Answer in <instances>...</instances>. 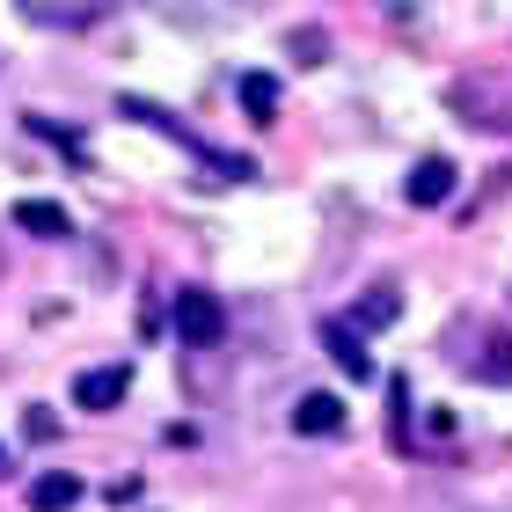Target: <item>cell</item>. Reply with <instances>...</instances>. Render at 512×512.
<instances>
[{"instance_id": "obj_1", "label": "cell", "mask_w": 512, "mask_h": 512, "mask_svg": "<svg viewBox=\"0 0 512 512\" xmlns=\"http://www.w3.org/2000/svg\"><path fill=\"white\" fill-rule=\"evenodd\" d=\"M176 337L191 344V352H213V344L227 337V308H220V293L183 286V293H176Z\"/></svg>"}, {"instance_id": "obj_2", "label": "cell", "mask_w": 512, "mask_h": 512, "mask_svg": "<svg viewBox=\"0 0 512 512\" xmlns=\"http://www.w3.org/2000/svg\"><path fill=\"white\" fill-rule=\"evenodd\" d=\"M454 176H461V169H454L447 154H425V161L403 176V198H410V205H447V198H454Z\"/></svg>"}, {"instance_id": "obj_3", "label": "cell", "mask_w": 512, "mask_h": 512, "mask_svg": "<svg viewBox=\"0 0 512 512\" xmlns=\"http://www.w3.org/2000/svg\"><path fill=\"white\" fill-rule=\"evenodd\" d=\"M132 388V366H88V374L74 381V403L81 410H118Z\"/></svg>"}, {"instance_id": "obj_4", "label": "cell", "mask_w": 512, "mask_h": 512, "mask_svg": "<svg viewBox=\"0 0 512 512\" xmlns=\"http://www.w3.org/2000/svg\"><path fill=\"white\" fill-rule=\"evenodd\" d=\"M322 344H330V359L344 366V374H352V381H374V352H366V337L352 330V322H322Z\"/></svg>"}, {"instance_id": "obj_5", "label": "cell", "mask_w": 512, "mask_h": 512, "mask_svg": "<svg viewBox=\"0 0 512 512\" xmlns=\"http://www.w3.org/2000/svg\"><path fill=\"white\" fill-rule=\"evenodd\" d=\"M15 227H22V235H37V242H66V235H74L66 205H52V198H22L15 205Z\"/></svg>"}, {"instance_id": "obj_6", "label": "cell", "mask_w": 512, "mask_h": 512, "mask_svg": "<svg viewBox=\"0 0 512 512\" xmlns=\"http://www.w3.org/2000/svg\"><path fill=\"white\" fill-rule=\"evenodd\" d=\"M293 432H308V439H330V432H344V403H337V395H300V403H293Z\"/></svg>"}, {"instance_id": "obj_7", "label": "cell", "mask_w": 512, "mask_h": 512, "mask_svg": "<svg viewBox=\"0 0 512 512\" xmlns=\"http://www.w3.org/2000/svg\"><path fill=\"white\" fill-rule=\"evenodd\" d=\"M66 505H81V476L74 469H44L30 483V512H66Z\"/></svg>"}, {"instance_id": "obj_8", "label": "cell", "mask_w": 512, "mask_h": 512, "mask_svg": "<svg viewBox=\"0 0 512 512\" xmlns=\"http://www.w3.org/2000/svg\"><path fill=\"white\" fill-rule=\"evenodd\" d=\"M395 315H403V300H395V286H374V293H366L359 300V315H352V330L366 337V330H388V322Z\"/></svg>"}, {"instance_id": "obj_9", "label": "cell", "mask_w": 512, "mask_h": 512, "mask_svg": "<svg viewBox=\"0 0 512 512\" xmlns=\"http://www.w3.org/2000/svg\"><path fill=\"white\" fill-rule=\"evenodd\" d=\"M242 110H249L256 125H271L278 118V81L271 74H242Z\"/></svg>"}, {"instance_id": "obj_10", "label": "cell", "mask_w": 512, "mask_h": 512, "mask_svg": "<svg viewBox=\"0 0 512 512\" xmlns=\"http://www.w3.org/2000/svg\"><path fill=\"white\" fill-rule=\"evenodd\" d=\"M483 352H491V359H476V366H469V374H476V381H512V337L498 330L491 344H483Z\"/></svg>"}, {"instance_id": "obj_11", "label": "cell", "mask_w": 512, "mask_h": 512, "mask_svg": "<svg viewBox=\"0 0 512 512\" xmlns=\"http://www.w3.org/2000/svg\"><path fill=\"white\" fill-rule=\"evenodd\" d=\"M0 476H8V454H0Z\"/></svg>"}]
</instances>
